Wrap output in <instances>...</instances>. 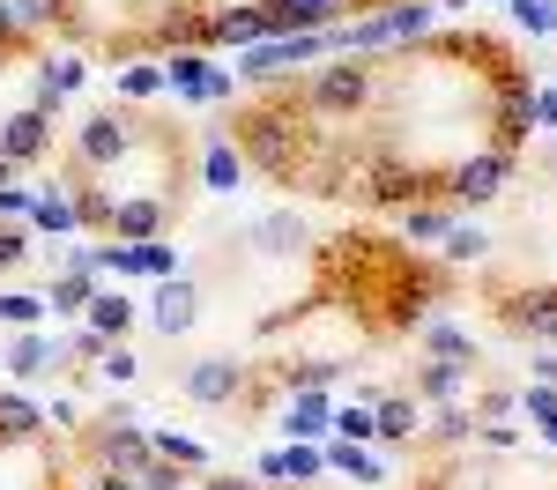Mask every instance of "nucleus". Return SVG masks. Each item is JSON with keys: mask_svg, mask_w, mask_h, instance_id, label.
Returning <instances> with one entry per match:
<instances>
[{"mask_svg": "<svg viewBox=\"0 0 557 490\" xmlns=\"http://www.w3.org/2000/svg\"><path fill=\"white\" fill-rule=\"evenodd\" d=\"M149 445H157L164 461H178V468H194V461H201V445H194V439H178V431H164V439H149Z\"/></svg>", "mask_w": 557, "mask_h": 490, "instance_id": "nucleus-28", "label": "nucleus"}, {"mask_svg": "<svg viewBox=\"0 0 557 490\" xmlns=\"http://www.w3.org/2000/svg\"><path fill=\"white\" fill-rule=\"evenodd\" d=\"M38 312H45V298H23V290H8V298H0V319H15V327H30Z\"/></svg>", "mask_w": 557, "mask_h": 490, "instance_id": "nucleus-27", "label": "nucleus"}, {"mask_svg": "<svg viewBox=\"0 0 557 490\" xmlns=\"http://www.w3.org/2000/svg\"><path fill=\"white\" fill-rule=\"evenodd\" d=\"M97 453H104V461H112V468H141V461H149V453H157V445L141 439V431H127V424H112V431H97Z\"/></svg>", "mask_w": 557, "mask_h": 490, "instance_id": "nucleus-10", "label": "nucleus"}, {"mask_svg": "<svg viewBox=\"0 0 557 490\" xmlns=\"http://www.w3.org/2000/svg\"><path fill=\"white\" fill-rule=\"evenodd\" d=\"M535 127H557V89H543V97H535Z\"/></svg>", "mask_w": 557, "mask_h": 490, "instance_id": "nucleus-33", "label": "nucleus"}, {"mask_svg": "<svg viewBox=\"0 0 557 490\" xmlns=\"http://www.w3.org/2000/svg\"><path fill=\"white\" fill-rule=\"evenodd\" d=\"M127 156V127L120 120H89L83 127V164H120Z\"/></svg>", "mask_w": 557, "mask_h": 490, "instance_id": "nucleus-11", "label": "nucleus"}, {"mask_svg": "<svg viewBox=\"0 0 557 490\" xmlns=\"http://www.w3.org/2000/svg\"><path fill=\"white\" fill-rule=\"evenodd\" d=\"M0 156H8V164H30V156H45V112H15V120L0 127Z\"/></svg>", "mask_w": 557, "mask_h": 490, "instance_id": "nucleus-8", "label": "nucleus"}, {"mask_svg": "<svg viewBox=\"0 0 557 490\" xmlns=\"http://www.w3.org/2000/svg\"><path fill=\"white\" fill-rule=\"evenodd\" d=\"M506 319H513L520 335H550L557 342V290H528V298H513Z\"/></svg>", "mask_w": 557, "mask_h": 490, "instance_id": "nucleus-9", "label": "nucleus"}, {"mask_svg": "<svg viewBox=\"0 0 557 490\" xmlns=\"http://www.w3.org/2000/svg\"><path fill=\"white\" fill-rule=\"evenodd\" d=\"M520 30H557V0H513Z\"/></svg>", "mask_w": 557, "mask_h": 490, "instance_id": "nucleus-21", "label": "nucleus"}, {"mask_svg": "<svg viewBox=\"0 0 557 490\" xmlns=\"http://www.w3.org/2000/svg\"><path fill=\"white\" fill-rule=\"evenodd\" d=\"M446 8H461V0H446Z\"/></svg>", "mask_w": 557, "mask_h": 490, "instance_id": "nucleus-38", "label": "nucleus"}, {"mask_svg": "<svg viewBox=\"0 0 557 490\" xmlns=\"http://www.w3.org/2000/svg\"><path fill=\"white\" fill-rule=\"evenodd\" d=\"M8 172H15V164H8V156H0V186H8Z\"/></svg>", "mask_w": 557, "mask_h": 490, "instance_id": "nucleus-37", "label": "nucleus"}, {"mask_svg": "<svg viewBox=\"0 0 557 490\" xmlns=\"http://www.w3.org/2000/svg\"><path fill=\"white\" fill-rule=\"evenodd\" d=\"M97 372H104V379H134V350H127V342H112V350L97 356Z\"/></svg>", "mask_w": 557, "mask_h": 490, "instance_id": "nucleus-30", "label": "nucleus"}, {"mask_svg": "<svg viewBox=\"0 0 557 490\" xmlns=\"http://www.w3.org/2000/svg\"><path fill=\"white\" fill-rule=\"evenodd\" d=\"M83 83V60H45V75H38V112H52L67 89Z\"/></svg>", "mask_w": 557, "mask_h": 490, "instance_id": "nucleus-14", "label": "nucleus"}, {"mask_svg": "<svg viewBox=\"0 0 557 490\" xmlns=\"http://www.w3.org/2000/svg\"><path fill=\"white\" fill-rule=\"evenodd\" d=\"M97 490H134V476H127V468H112V476H97Z\"/></svg>", "mask_w": 557, "mask_h": 490, "instance_id": "nucleus-35", "label": "nucleus"}, {"mask_svg": "<svg viewBox=\"0 0 557 490\" xmlns=\"http://www.w3.org/2000/svg\"><path fill=\"white\" fill-rule=\"evenodd\" d=\"M127 319H134V305L120 290H89V327L97 335H127Z\"/></svg>", "mask_w": 557, "mask_h": 490, "instance_id": "nucleus-13", "label": "nucleus"}, {"mask_svg": "<svg viewBox=\"0 0 557 490\" xmlns=\"http://www.w3.org/2000/svg\"><path fill=\"white\" fill-rule=\"evenodd\" d=\"M327 461H335V468H349V476H364V483H380V461H372V453H357V445H335Z\"/></svg>", "mask_w": 557, "mask_h": 490, "instance_id": "nucleus-24", "label": "nucleus"}, {"mask_svg": "<svg viewBox=\"0 0 557 490\" xmlns=\"http://www.w3.org/2000/svg\"><path fill=\"white\" fill-rule=\"evenodd\" d=\"M67 350H52V342H38V335H23L15 350H8V372H45V364H60Z\"/></svg>", "mask_w": 557, "mask_h": 490, "instance_id": "nucleus-16", "label": "nucleus"}, {"mask_svg": "<svg viewBox=\"0 0 557 490\" xmlns=\"http://www.w3.org/2000/svg\"><path fill=\"white\" fill-rule=\"evenodd\" d=\"M335 431H343L349 445H364L372 431H380V424H372V409H343V416H335Z\"/></svg>", "mask_w": 557, "mask_h": 490, "instance_id": "nucleus-26", "label": "nucleus"}, {"mask_svg": "<svg viewBox=\"0 0 557 490\" xmlns=\"http://www.w3.org/2000/svg\"><path fill=\"white\" fill-rule=\"evenodd\" d=\"M343 8L349 0H268V30L275 38H320L343 23Z\"/></svg>", "mask_w": 557, "mask_h": 490, "instance_id": "nucleus-3", "label": "nucleus"}, {"mask_svg": "<svg viewBox=\"0 0 557 490\" xmlns=\"http://www.w3.org/2000/svg\"><path fill=\"white\" fill-rule=\"evenodd\" d=\"M431 30V8L424 0H394L386 15H364V23H335V30H320L327 45H343V52H372V45H401V38H424Z\"/></svg>", "mask_w": 557, "mask_h": 490, "instance_id": "nucleus-1", "label": "nucleus"}, {"mask_svg": "<svg viewBox=\"0 0 557 490\" xmlns=\"http://www.w3.org/2000/svg\"><path fill=\"white\" fill-rule=\"evenodd\" d=\"M454 223L438 216V209H409V238H446Z\"/></svg>", "mask_w": 557, "mask_h": 490, "instance_id": "nucleus-31", "label": "nucleus"}, {"mask_svg": "<svg viewBox=\"0 0 557 490\" xmlns=\"http://www.w3.org/2000/svg\"><path fill=\"white\" fill-rule=\"evenodd\" d=\"M424 342H431V350H438V356H446V364H469V335H461V327H446V319H431V327H424Z\"/></svg>", "mask_w": 557, "mask_h": 490, "instance_id": "nucleus-17", "label": "nucleus"}, {"mask_svg": "<svg viewBox=\"0 0 557 490\" xmlns=\"http://www.w3.org/2000/svg\"><path fill=\"white\" fill-rule=\"evenodd\" d=\"M506 172H513L506 156H475V164H454L446 186H454V201H491V193L506 186Z\"/></svg>", "mask_w": 557, "mask_h": 490, "instance_id": "nucleus-6", "label": "nucleus"}, {"mask_svg": "<svg viewBox=\"0 0 557 490\" xmlns=\"http://www.w3.org/2000/svg\"><path fill=\"white\" fill-rule=\"evenodd\" d=\"M238 141H246V156H253L260 172H290V164H298V127H290L283 112H253V120H238Z\"/></svg>", "mask_w": 557, "mask_h": 490, "instance_id": "nucleus-2", "label": "nucleus"}, {"mask_svg": "<svg viewBox=\"0 0 557 490\" xmlns=\"http://www.w3.org/2000/svg\"><path fill=\"white\" fill-rule=\"evenodd\" d=\"M186 394L194 401H238L246 394V364H238V356H201V364H194V372H186Z\"/></svg>", "mask_w": 557, "mask_h": 490, "instance_id": "nucleus-4", "label": "nucleus"}, {"mask_svg": "<svg viewBox=\"0 0 557 490\" xmlns=\"http://www.w3.org/2000/svg\"><path fill=\"white\" fill-rule=\"evenodd\" d=\"M15 30H23V23H15V8L0 0V45H15Z\"/></svg>", "mask_w": 557, "mask_h": 490, "instance_id": "nucleus-34", "label": "nucleus"}, {"mask_svg": "<svg viewBox=\"0 0 557 490\" xmlns=\"http://www.w3.org/2000/svg\"><path fill=\"white\" fill-rule=\"evenodd\" d=\"M209 186H215V193H231V186H238V156H231L223 141L209 149Z\"/></svg>", "mask_w": 557, "mask_h": 490, "instance_id": "nucleus-23", "label": "nucleus"}, {"mask_svg": "<svg viewBox=\"0 0 557 490\" xmlns=\"http://www.w3.org/2000/svg\"><path fill=\"white\" fill-rule=\"evenodd\" d=\"M30 431H38V416L23 401H0V439H30Z\"/></svg>", "mask_w": 557, "mask_h": 490, "instance_id": "nucleus-22", "label": "nucleus"}, {"mask_svg": "<svg viewBox=\"0 0 557 490\" xmlns=\"http://www.w3.org/2000/svg\"><path fill=\"white\" fill-rule=\"evenodd\" d=\"M372 424H380V439H409V424H417V409H409V401H401V394H386V401H380V416H372Z\"/></svg>", "mask_w": 557, "mask_h": 490, "instance_id": "nucleus-19", "label": "nucleus"}, {"mask_svg": "<svg viewBox=\"0 0 557 490\" xmlns=\"http://www.w3.org/2000/svg\"><path fill=\"white\" fill-rule=\"evenodd\" d=\"M23 253H30V238H23V230H0V267H15Z\"/></svg>", "mask_w": 557, "mask_h": 490, "instance_id": "nucleus-32", "label": "nucleus"}, {"mask_svg": "<svg viewBox=\"0 0 557 490\" xmlns=\"http://www.w3.org/2000/svg\"><path fill=\"white\" fill-rule=\"evenodd\" d=\"M15 8V23H60L67 15V0H8Z\"/></svg>", "mask_w": 557, "mask_h": 490, "instance_id": "nucleus-25", "label": "nucleus"}, {"mask_svg": "<svg viewBox=\"0 0 557 490\" xmlns=\"http://www.w3.org/2000/svg\"><path fill=\"white\" fill-rule=\"evenodd\" d=\"M149 319H157L164 335H186V327H194V282H172V290L157 298V312H149Z\"/></svg>", "mask_w": 557, "mask_h": 490, "instance_id": "nucleus-12", "label": "nucleus"}, {"mask_svg": "<svg viewBox=\"0 0 557 490\" xmlns=\"http://www.w3.org/2000/svg\"><path fill=\"white\" fill-rule=\"evenodd\" d=\"M446 253H454V261H483V253H491V238L469 230V223H454V230H446Z\"/></svg>", "mask_w": 557, "mask_h": 490, "instance_id": "nucleus-20", "label": "nucleus"}, {"mask_svg": "<svg viewBox=\"0 0 557 490\" xmlns=\"http://www.w3.org/2000/svg\"><path fill=\"white\" fill-rule=\"evenodd\" d=\"M424 394H438V401L461 394V364H431V372H424Z\"/></svg>", "mask_w": 557, "mask_h": 490, "instance_id": "nucleus-29", "label": "nucleus"}, {"mask_svg": "<svg viewBox=\"0 0 557 490\" xmlns=\"http://www.w3.org/2000/svg\"><path fill=\"white\" fill-rule=\"evenodd\" d=\"M157 223H164L157 201H120V209H112V230H120V238H149Z\"/></svg>", "mask_w": 557, "mask_h": 490, "instance_id": "nucleus-15", "label": "nucleus"}, {"mask_svg": "<svg viewBox=\"0 0 557 490\" xmlns=\"http://www.w3.org/2000/svg\"><path fill=\"white\" fill-rule=\"evenodd\" d=\"M253 246H260V253H275V261L305 253V216H298V209H275V216H260V223H253Z\"/></svg>", "mask_w": 557, "mask_h": 490, "instance_id": "nucleus-7", "label": "nucleus"}, {"mask_svg": "<svg viewBox=\"0 0 557 490\" xmlns=\"http://www.w3.org/2000/svg\"><path fill=\"white\" fill-rule=\"evenodd\" d=\"M209 490H253V483H209Z\"/></svg>", "mask_w": 557, "mask_h": 490, "instance_id": "nucleus-36", "label": "nucleus"}, {"mask_svg": "<svg viewBox=\"0 0 557 490\" xmlns=\"http://www.w3.org/2000/svg\"><path fill=\"white\" fill-rule=\"evenodd\" d=\"M364 89H372L364 67H327V75L312 83V112H357V104H364Z\"/></svg>", "mask_w": 557, "mask_h": 490, "instance_id": "nucleus-5", "label": "nucleus"}, {"mask_svg": "<svg viewBox=\"0 0 557 490\" xmlns=\"http://www.w3.org/2000/svg\"><path fill=\"white\" fill-rule=\"evenodd\" d=\"M209 30H215V38H238V45H246V38H260V30H268V8H246V15H215Z\"/></svg>", "mask_w": 557, "mask_h": 490, "instance_id": "nucleus-18", "label": "nucleus"}]
</instances>
